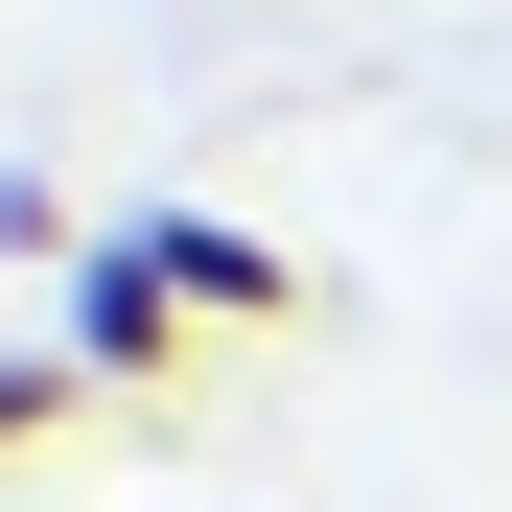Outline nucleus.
<instances>
[{"label": "nucleus", "instance_id": "obj_1", "mask_svg": "<svg viewBox=\"0 0 512 512\" xmlns=\"http://www.w3.org/2000/svg\"><path fill=\"white\" fill-rule=\"evenodd\" d=\"M70 373H94V396H117V373H187V280H163L140 233L70 256Z\"/></svg>", "mask_w": 512, "mask_h": 512}, {"label": "nucleus", "instance_id": "obj_3", "mask_svg": "<svg viewBox=\"0 0 512 512\" xmlns=\"http://www.w3.org/2000/svg\"><path fill=\"white\" fill-rule=\"evenodd\" d=\"M70 396H94V373H70V350H0V443H47Z\"/></svg>", "mask_w": 512, "mask_h": 512}, {"label": "nucleus", "instance_id": "obj_2", "mask_svg": "<svg viewBox=\"0 0 512 512\" xmlns=\"http://www.w3.org/2000/svg\"><path fill=\"white\" fill-rule=\"evenodd\" d=\"M140 256L187 280V326H303V256H280V233H233V210H140Z\"/></svg>", "mask_w": 512, "mask_h": 512}]
</instances>
